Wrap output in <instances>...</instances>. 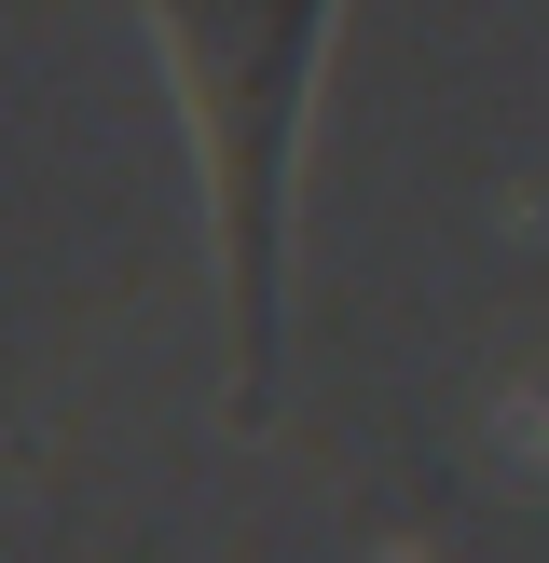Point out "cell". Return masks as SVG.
<instances>
[{
	"mask_svg": "<svg viewBox=\"0 0 549 563\" xmlns=\"http://www.w3.org/2000/svg\"><path fill=\"white\" fill-rule=\"evenodd\" d=\"M179 82L192 165L220 220V317H234V427L274 412V330H289V179H302V110L329 69L344 0H137Z\"/></svg>",
	"mask_w": 549,
	"mask_h": 563,
	"instance_id": "1",
	"label": "cell"
}]
</instances>
